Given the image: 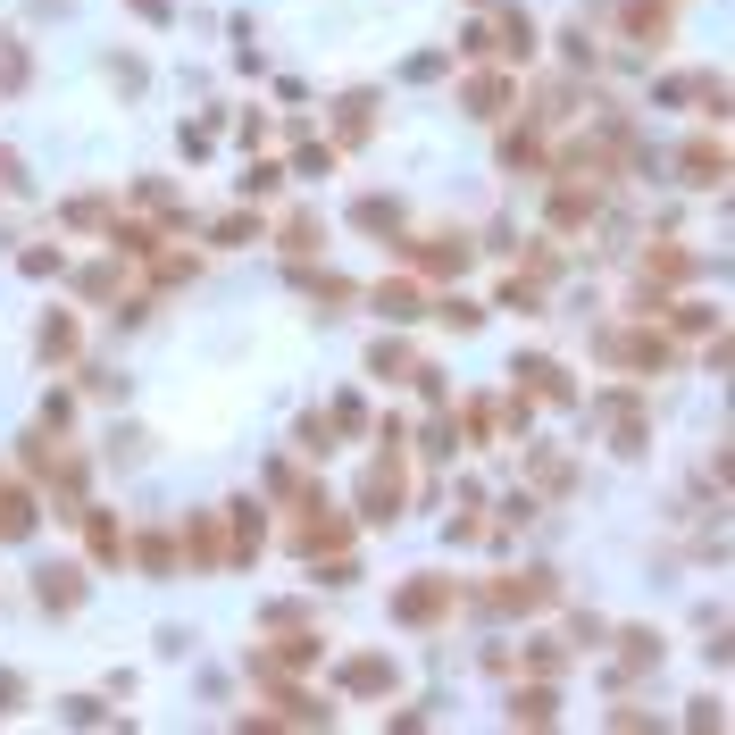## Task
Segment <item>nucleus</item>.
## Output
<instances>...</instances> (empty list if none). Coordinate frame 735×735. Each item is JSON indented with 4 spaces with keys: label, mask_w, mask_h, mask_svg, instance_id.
<instances>
[{
    "label": "nucleus",
    "mask_w": 735,
    "mask_h": 735,
    "mask_svg": "<svg viewBox=\"0 0 735 735\" xmlns=\"http://www.w3.org/2000/svg\"><path fill=\"white\" fill-rule=\"evenodd\" d=\"M360 502H368V518H393V502H401V468H393V460H376V468H368Z\"/></svg>",
    "instance_id": "f03ea898"
},
{
    "label": "nucleus",
    "mask_w": 735,
    "mask_h": 735,
    "mask_svg": "<svg viewBox=\"0 0 735 735\" xmlns=\"http://www.w3.org/2000/svg\"><path fill=\"white\" fill-rule=\"evenodd\" d=\"M685 184H719V142H694V151H685Z\"/></svg>",
    "instance_id": "20e7f679"
},
{
    "label": "nucleus",
    "mask_w": 735,
    "mask_h": 735,
    "mask_svg": "<svg viewBox=\"0 0 735 735\" xmlns=\"http://www.w3.org/2000/svg\"><path fill=\"white\" fill-rule=\"evenodd\" d=\"M343 685H360V694H385V685H393V669H385V660H351V669H343Z\"/></svg>",
    "instance_id": "423d86ee"
},
{
    "label": "nucleus",
    "mask_w": 735,
    "mask_h": 735,
    "mask_svg": "<svg viewBox=\"0 0 735 735\" xmlns=\"http://www.w3.org/2000/svg\"><path fill=\"white\" fill-rule=\"evenodd\" d=\"M42 351H51V360H67V351H76V326L51 318V326H42Z\"/></svg>",
    "instance_id": "1a4fd4ad"
},
{
    "label": "nucleus",
    "mask_w": 735,
    "mask_h": 735,
    "mask_svg": "<svg viewBox=\"0 0 735 735\" xmlns=\"http://www.w3.org/2000/svg\"><path fill=\"white\" fill-rule=\"evenodd\" d=\"M42 602H51V610L76 602V568H42Z\"/></svg>",
    "instance_id": "6e6552de"
},
{
    "label": "nucleus",
    "mask_w": 735,
    "mask_h": 735,
    "mask_svg": "<svg viewBox=\"0 0 735 735\" xmlns=\"http://www.w3.org/2000/svg\"><path fill=\"white\" fill-rule=\"evenodd\" d=\"M376 310H385V318H418L426 301H418V284H385V293H376Z\"/></svg>",
    "instance_id": "39448f33"
},
{
    "label": "nucleus",
    "mask_w": 735,
    "mask_h": 735,
    "mask_svg": "<svg viewBox=\"0 0 735 735\" xmlns=\"http://www.w3.org/2000/svg\"><path fill=\"white\" fill-rule=\"evenodd\" d=\"M34 527V493L26 485H0V535H26Z\"/></svg>",
    "instance_id": "7ed1b4c3"
},
{
    "label": "nucleus",
    "mask_w": 735,
    "mask_h": 735,
    "mask_svg": "<svg viewBox=\"0 0 735 735\" xmlns=\"http://www.w3.org/2000/svg\"><path fill=\"white\" fill-rule=\"evenodd\" d=\"M393 610H401V619H443V610H452V585H435V577H426V585H401Z\"/></svg>",
    "instance_id": "f257e3e1"
},
{
    "label": "nucleus",
    "mask_w": 735,
    "mask_h": 735,
    "mask_svg": "<svg viewBox=\"0 0 735 735\" xmlns=\"http://www.w3.org/2000/svg\"><path fill=\"white\" fill-rule=\"evenodd\" d=\"M468 109H477V117H502V84H468Z\"/></svg>",
    "instance_id": "9d476101"
},
{
    "label": "nucleus",
    "mask_w": 735,
    "mask_h": 735,
    "mask_svg": "<svg viewBox=\"0 0 735 735\" xmlns=\"http://www.w3.org/2000/svg\"><path fill=\"white\" fill-rule=\"evenodd\" d=\"M251 552H259V510L234 502V560H251Z\"/></svg>",
    "instance_id": "0eeeda50"
}]
</instances>
